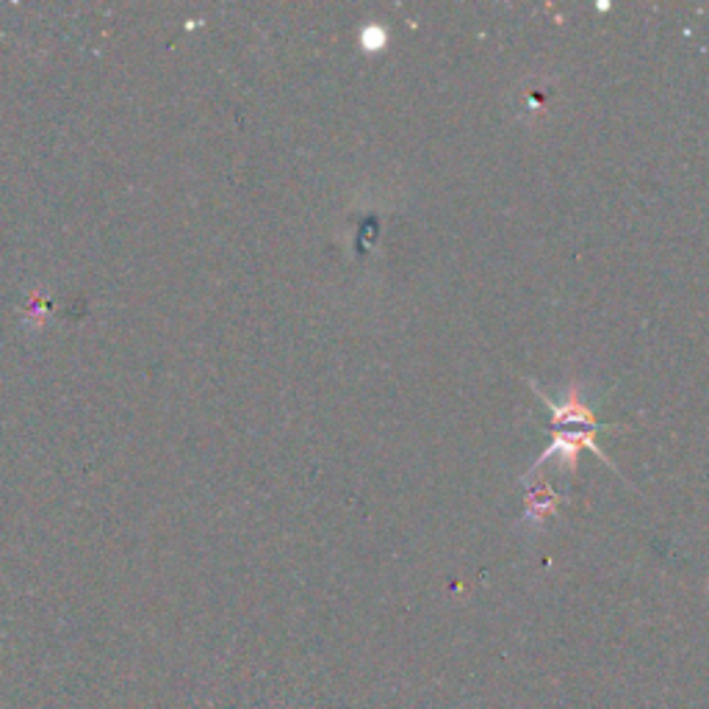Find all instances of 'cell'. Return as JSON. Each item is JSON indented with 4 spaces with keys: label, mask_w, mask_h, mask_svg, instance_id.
Listing matches in <instances>:
<instances>
[{
    "label": "cell",
    "mask_w": 709,
    "mask_h": 709,
    "mask_svg": "<svg viewBox=\"0 0 709 709\" xmlns=\"http://www.w3.org/2000/svg\"><path fill=\"white\" fill-rule=\"evenodd\" d=\"M560 501V496L551 494L546 485H540V488H532V499H530V515H535V519H540V515H546L549 510H555V505Z\"/></svg>",
    "instance_id": "6da1fadb"
}]
</instances>
